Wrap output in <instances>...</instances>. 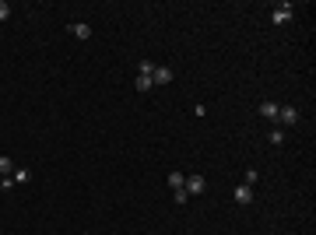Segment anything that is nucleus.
Segmentation results:
<instances>
[{
  "instance_id": "1",
  "label": "nucleus",
  "mask_w": 316,
  "mask_h": 235,
  "mask_svg": "<svg viewBox=\"0 0 316 235\" xmlns=\"http://www.w3.org/2000/svg\"><path fill=\"white\" fill-rule=\"evenodd\" d=\"M292 18H295V7H292V4H278V7L271 11V21H274V25H288Z\"/></svg>"
},
{
  "instance_id": "11",
  "label": "nucleus",
  "mask_w": 316,
  "mask_h": 235,
  "mask_svg": "<svg viewBox=\"0 0 316 235\" xmlns=\"http://www.w3.org/2000/svg\"><path fill=\"white\" fill-rule=\"evenodd\" d=\"M155 84H151V78H144V74H137V91H151Z\"/></svg>"
},
{
  "instance_id": "15",
  "label": "nucleus",
  "mask_w": 316,
  "mask_h": 235,
  "mask_svg": "<svg viewBox=\"0 0 316 235\" xmlns=\"http://www.w3.org/2000/svg\"><path fill=\"white\" fill-rule=\"evenodd\" d=\"M11 11H14V7H11L7 0H0V21H7V18H11Z\"/></svg>"
},
{
  "instance_id": "7",
  "label": "nucleus",
  "mask_w": 316,
  "mask_h": 235,
  "mask_svg": "<svg viewBox=\"0 0 316 235\" xmlns=\"http://www.w3.org/2000/svg\"><path fill=\"white\" fill-rule=\"evenodd\" d=\"M232 197H236V204H249V200H253V186H246V183H242V186H236V193H232Z\"/></svg>"
},
{
  "instance_id": "9",
  "label": "nucleus",
  "mask_w": 316,
  "mask_h": 235,
  "mask_svg": "<svg viewBox=\"0 0 316 235\" xmlns=\"http://www.w3.org/2000/svg\"><path fill=\"white\" fill-rule=\"evenodd\" d=\"M11 179H14V186H18V183H28V179H32V172H28V168H14V172H11Z\"/></svg>"
},
{
  "instance_id": "16",
  "label": "nucleus",
  "mask_w": 316,
  "mask_h": 235,
  "mask_svg": "<svg viewBox=\"0 0 316 235\" xmlns=\"http://www.w3.org/2000/svg\"><path fill=\"white\" fill-rule=\"evenodd\" d=\"M172 197H176V204H186L190 197H186V190H172Z\"/></svg>"
},
{
  "instance_id": "2",
  "label": "nucleus",
  "mask_w": 316,
  "mask_h": 235,
  "mask_svg": "<svg viewBox=\"0 0 316 235\" xmlns=\"http://www.w3.org/2000/svg\"><path fill=\"white\" fill-rule=\"evenodd\" d=\"M183 190H186V197H200V193L207 190V179H204V175H186Z\"/></svg>"
},
{
  "instance_id": "4",
  "label": "nucleus",
  "mask_w": 316,
  "mask_h": 235,
  "mask_svg": "<svg viewBox=\"0 0 316 235\" xmlns=\"http://www.w3.org/2000/svg\"><path fill=\"white\" fill-rule=\"evenodd\" d=\"M67 32H71V35H78V39H91V25H84V21H71V25H67Z\"/></svg>"
},
{
  "instance_id": "12",
  "label": "nucleus",
  "mask_w": 316,
  "mask_h": 235,
  "mask_svg": "<svg viewBox=\"0 0 316 235\" xmlns=\"http://www.w3.org/2000/svg\"><path fill=\"white\" fill-rule=\"evenodd\" d=\"M267 141H271V144H285V130H271Z\"/></svg>"
},
{
  "instance_id": "8",
  "label": "nucleus",
  "mask_w": 316,
  "mask_h": 235,
  "mask_svg": "<svg viewBox=\"0 0 316 235\" xmlns=\"http://www.w3.org/2000/svg\"><path fill=\"white\" fill-rule=\"evenodd\" d=\"M14 168H18V165H14V158L0 155V179H4V175H11V172H14Z\"/></svg>"
},
{
  "instance_id": "14",
  "label": "nucleus",
  "mask_w": 316,
  "mask_h": 235,
  "mask_svg": "<svg viewBox=\"0 0 316 235\" xmlns=\"http://www.w3.org/2000/svg\"><path fill=\"white\" fill-rule=\"evenodd\" d=\"M256 179H260V175H256V168H246V175H242V183H246V186H253Z\"/></svg>"
},
{
  "instance_id": "5",
  "label": "nucleus",
  "mask_w": 316,
  "mask_h": 235,
  "mask_svg": "<svg viewBox=\"0 0 316 235\" xmlns=\"http://www.w3.org/2000/svg\"><path fill=\"white\" fill-rule=\"evenodd\" d=\"M256 112H260L264 120H278V102H260Z\"/></svg>"
},
{
  "instance_id": "13",
  "label": "nucleus",
  "mask_w": 316,
  "mask_h": 235,
  "mask_svg": "<svg viewBox=\"0 0 316 235\" xmlns=\"http://www.w3.org/2000/svg\"><path fill=\"white\" fill-rule=\"evenodd\" d=\"M155 67H158V64H151V60H141V74H144V78H151Z\"/></svg>"
},
{
  "instance_id": "3",
  "label": "nucleus",
  "mask_w": 316,
  "mask_h": 235,
  "mask_svg": "<svg viewBox=\"0 0 316 235\" xmlns=\"http://www.w3.org/2000/svg\"><path fill=\"white\" fill-rule=\"evenodd\" d=\"M278 123L281 127H295L299 123V109L295 105H278Z\"/></svg>"
},
{
  "instance_id": "10",
  "label": "nucleus",
  "mask_w": 316,
  "mask_h": 235,
  "mask_svg": "<svg viewBox=\"0 0 316 235\" xmlns=\"http://www.w3.org/2000/svg\"><path fill=\"white\" fill-rule=\"evenodd\" d=\"M183 183H186L183 172H169V186H172V190H183Z\"/></svg>"
},
{
  "instance_id": "6",
  "label": "nucleus",
  "mask_w": 316,
  "mask_h": 235,
  "mask_svg": "<svg viewBox=\"0 0 316 235\" xmlns=\"http://www.w3.org/2000/svg\"><path fill=\"white\" fill-rule=\"evenodd\" d=\"M169 81H172V71H169V67H155V74H151V84H169Z\"/></svg>"
}]
</instances>
